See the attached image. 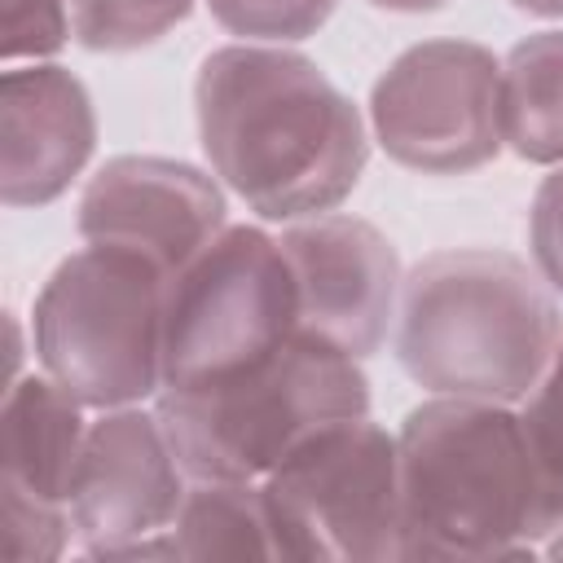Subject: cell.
<instances>
[{
  "label": "cell",
  "instance_id": "obj_11",
  "mask_svg": "<svg viewBox=\"0 0 563 563\" xmlns=\"http://www.w3.org/2000/svg\"><path fill=\"white\" fill-rule=\"evenodd\" d=\"M282 251L299 290V330L334 343L347 356L383 347L400 303L396 246L356 216H312L282 233Z\"/></svg>",
  "mask_w": 563,
  "mask_h": 563
},
{
  "label": "cell",
  "instance_id": "obj_18",
  "mask_svg": "<svg viewBox=\"0 0 563 563\" xmlns=\"http://www.w3.org/2000/svg\"><path fill=\"white\" fill-rule=\"evenodd\" d=\"M0 53L13 66L18 57H48L70 35V0H4Z\"/></svg>",
  "mask_w": 563,
  "mask_h": 563
},
{
  "label": "cell",
  "instance_id": "obj_6",
  "mask_svg": "<svg viewBox=\"0 0 563 563\" xmlns=\"http://www.w3.org/2000/svg\"><path fill=\"white\" fill-rule=\"evenodd\" d=\"M260 488L277 559H405L400 444L378 422H369V413L308 435L260 479Z\"/></svg>",
  "mask_w": 563,
  "mask_h": 563
},
{
  "label": "cell",
  "instance_id": "obj_4",
  "mask_svg": "<svg viewBox=\"0 0 563 563\" xmlns=\"http://www.w3.org/2000/svg\"><path fill=\"white\" fill-rule=\"evenodd\" d=\"M185 475L264 479L321 427L369 413L356 356L295 330L282 347L224 378L163 387L154 405Z\"/></svg>",
  "mask_w": 563,
  "mask_h": 563
},
{
  "label": "cell",
  "instance_id": "obj_3",
  "mask_svg": "<svg viewBox=\"0 0 563 563\" xmlns=\"http://www.w3.org/2000/svg\"><path fill=\"white\" fill-rule=\"evenodd\" d=\"M563 339L550 282L510 251H435L409 268L396 303V361L435 391L523 400Z\"/></svg>",
  "mask_w": 563,
  "mask_h": 563
},
{
  "label": "cell",
  "instance_id": "obj_13",
  "mask_svg": "<svg viewBox=\"0 0 563 563\" xmlns=\"http://www.w3.org/2000/svg\"><path fill=\"white\" fill-rule=\"evenodd\" d=\"M97 145L88 88L66 66H9L0 79V198L44 207L70 189Z\"/></svg>",
  "mask_w": 563,
  "mask_h": 563
},
{
  "label": "cell",
  "instance_id": "obj_7",
  "mask_svg": "<svg viewBox=\"0 0 563 563\" xmlns=\"http://www.w3.org/2000/svg\"><path fill=\"white\" fill-rule=\"evenodd\" d=\"M299 330V290L282 238L224 224L167 277L163 387H189L255 365Z\"/></svg>",
  "mask_w": 563,
  "mask_h": 563
},
{
  "label": "cell",
  "instance_id": "obj_12",
  "mask_svg": "<svg viewBox=\"0 0 563 563\" xmlns=\"http://www.w3.org/2000/svg\"><path fill=\"white\" fill-rule=\"evenodd\" d=\"M224 229L220 185L180 158L119 154L97 167L79 198L88 242L128 246L176 273Z\"/></svg>",
  "mask_w": 563,
  "mask_h": 563
},
{
  "label": "cell",
  "instance_id": "obj_10",
  "mask_svg": "<svg viewBox=\"0 0 563 563\" xmlns=\"http://www.w3.org/2000/svg\"><path fill=\"white\" fill-rule=\"evenodd\" d=\"M185 466L158 422L132 405L106 409L79 449L70 475L75 537L92 559H123L128 545L172 532L185 501Z\"/></svg>",
  "mask_w": 563,
  "mask_h": 563
},
{
  "label": "cell",
  "instance_id": "obj_23",
  "mask_svg": "<svg viewBox=\"0 0 563 563\" xmlns=\"http://www.w3.org/2000/svg\"><path fill=\"white\" fill-rule=\"evenodd\" d=\"M545 554H550V559H563V528H559V532L545 541Z\"/></svg>",
  "mask_w": 563,
  "mask_h": 563
},
{
  "label": "cell",
  "instance_id": "obj_17",
  "mask_svg": "<svg viewBox=\"0 0 563 563\" xmlns=\"http://www.w3.org/2000/svg\"><path fill=\"white\" fill-rule=\"evenodd\" d=\"M339 0H207L211 18L242 40H273V44H290V40H308L317 35Z\"/></svg>",
  "mask_w": 563,
  "mask_h": 563
},
{
  "label": "cell",
  "instance_id": "obj_14",
  "mask_svg": "<svg viewBox=\"0 0 563 563\" xmlns=\"http://www.w3.org/2000/svg\"><path fill=\"white\" fill-rule=\"evenodd\" d=\"M501 141L523 163H563V31H537L501 57Z\"/></svg>",
  "mask_w": 563,
  "mask_h": 563
},
{
  "label": "cell",
  "instance_id": "obj_22",
  "mask_svg": "<svg viewBox=\"0 0 563 563\" xmlns=\"http://www.w3.org/2000/svg\"><path fill=\"white\" fill-rule=\"evenodd\" d=\"M510 4L523 13H537V18H563V0H510Z\"/></svg>",
  "mask_w": 563,
  "mask_h": 563
},
{
  "label": "cell",
  "instance_id": "obj_21",
  "mask_svg": "<svg viewBox=\"0 0 563 563\" xmlns=\"http://www.w3.org/2000/svg\"><path fill=\"white\" fill-rule=\"evenodd\" d=\"M378 9H391V13H431V9H444L449 0H369Z\"/></svg>",
  "mask_w": 563,
  "mask_h": 563
},
{
  "label": "cell",
  "instance_id": "obj_19",
  "mask_svg": "<svg viewBox=\"0 0 563 563\" xmlns=\"http://www.w3.org/2000/svg\"><path fill=\"white\" fill-rule=\"evenodd\" d=\"M523 422H528V435H532L541 462L550 466V475L563 488V339H559L550 365L541 369L537 387L523 396Z\"/></svg>",
  "mask_w": 563,
  "mask_h": 563
},
{
  "label": "cell",
  "instance_id": "obj_20",
  "mask_svg": "<svg viewBox=\"0 0 563 563\" xmlns=\"http://www.w3.org/2000/svg\"><path fill=\"white\" fill-rule=\"evenodd\" d=\"M528 242H532L537 273L550 282V290L563 295V167L537 185V198L528 211Z\"/></svg>",
  "mask_w": 563,
  "mask_h": 563
},
{
  "label": "cell",
  "instance_id": "obj_2",
  "mask_svg": "<svg viewBox=\"0 0 563 563\" xmlns=\"http://www.w3.org/2000/svg\"><path fill=\"white\" fill-rule=\"evenodd\" d=\"M396 444L405 559H532L563 528V488L510 405L422 400Z\"/></svg>",
  "mask_w": 563,
  "mask_h": 563
},
{
  "label": "cell",
  "instance_id": "obj_8",
  "mask_svg": "<svg viewBox=\"0 0 563 563\" xmlns=\"http://www.w3.org/2000/svg\"><path fill=\"white\" fill-rule=\"evenodd\" d=\"M369 123L400 167L475 172L501 150V62L471 40H422L378 75Z\"/></svg>",
  "mask_w": 563,
  "mask_h": 563
},
{
  "label": "cell",
  "instance_id": "obj_1",
  "mask_svg": "<svg viewBox=\"0 0 563 563\" xmlns=\"http://www.w3.org/2000/svg\"><path fill=\"white\" fill-rule=\"evenodd\" d=\"M211 172L260 220H312L361 180L369 141L361 110L321 66L290 48L224 44L194 79Z\"/></svg>",
  "mask_w": 563,
  "mask_h": 563
},
{
  "label": "cell",
  "instance_id": "obj_16",
  "mask_svg": "<svg viewBox=\"0 0 563 563\" xmlns=\"http://www.w3.org/2000/svg\"><path fill=\"white\" fill-rule=\"evenodd\" d=\"M194 0H70V31L88 53H132L185 22Z\"/></svg>",
  "mask_w": 563,
  "mask_h": 563
},
{
  "label": "cell",
  "instance_id": "obj_5",
  "mask_svg": "<svg viewBox=\"0 0 563 563\" xmlns=\"http://www.w3.org/2000/svg\"><path fill=\"white\" fill-rule=\"evenodd\" d=\"M167 277L128 246L88 242L66 255L31 312L44 374L88 409H123L163 391Z\"/></svg>",
  "mask_w": 563,
  "mask_h": 563
},
{
  "label": "cell",
  "instance_id": "obj_9",
  "mask_svg": "<svg viewBox=\"0 0 563 563\" xmlns=\"http://www.w3.org/2000/svg\"><path fill=\"white\" fill-rule=\"evenodd\" d=\"M84 405L48 374H18L0 409V506L4 554L48 563L75 537L70 475L84 449Z\"/></svg>",
  "mask_w": 563,
  "mask_h": 563
},
{
  "label": "cell",
  "instance_id": "obj_15",
  "mask_svg": "<svg viewBox=\"0 0 563 563\" xmlns=\"http://www.w3.org/2000/svg\"><path fill=\"white\" fill-rule=\"evenodd\" d=\"M180 559H277L255 479H198L172 523Z\"/></svg>",
  "mask_w": 563,
  "mask_h": 563
}]
</instances>
